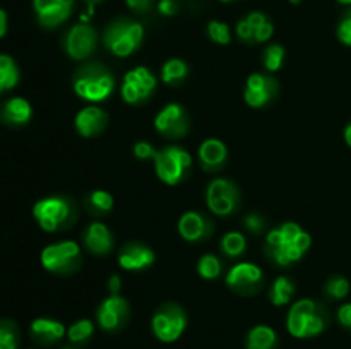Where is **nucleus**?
<instances>
[{"instance_id":"nucleus-37","label":"nucleus","mask_w":351,"mask_h":349,"mask_svg":"<svg viewBox=\"0 0 351 349\" xmlns=\"http://www.w3.org/2000/svg\"><path fill=\"white\" fill-rule=\"evenodd\" d=\"M338 38L341 43L351 47V10L345 14V17L341 19L338 26Z\"/></svg>"},{"instance_id":"nucleus-23","label":"nucleus","mask_w":351,"mask_h":349,"mask_svg":"<svg viewBox=\"0 0 351 349\" xmlns=\"http://www.w3.org/2000/svg\"><path fill=\"white\" fill-rule=\"evenodd\" d=\"M228 151L226 146L218 139H208L201 144L199 147V159H201L202 166L208 171H215L225 164Z\"/></svg>"},{"instance_id":"nucleus-13","label":"nucleus","mask_w":351,"mask_h":349,"mask_svg":"<svg viewBox=\"0 0 351 349\" xmlns=\"http://www.w3.org/2000/svg\"><path fill=\"white\" fill-rule=\"evenodd\" d=\"M96 48V31L89 24H75L65 36V50L75 60L88 58Z\"/></svg>"},{"instance_id":"nucleus-15","label":"nucleus","mask_w":351,"mask_h":349,"mask_svg":"<svg viewBox=\"0 0 351 349\" xmlns=\"http://www.w3.org/2000/svg\"><path fill=\"white\" fill-rule=\"evenodd\" d=\"M263 281V270L250 262L237 263L226 276V284L239 293L252 294Z\"/></svg>"},{"instance_id":"nucleus-32","label":"nucleus","mask_w":351,"mask_h":349,"mask_svg":"<svg viewBox=\"0 0 351 349\" xmlns=\"http://www.w3.org/2000/svg\"><path fill=\"white\" fill-rule=\"evenodd\" d=\"M197 270L199 276L204 277V279H215L221 272V262L218 260V257L208 253V255L201 257L197 263Z\"/></svg>"},{"instance_id":"nucleus-10","label":"nucleus","mask_w":351,"mask_h":349,"mask_svg":"<svg viewBox=\"0 0 351 349\" xmlns=\"http://www.w3.org/2000/svg\"><path fill=\"white\" fill-rule=\"evenodd\" d=\"M206 201H208L209 209L216 216H228L239 205V190H237V187L230 180L216 178L208 187Z\"/></svg>"},{"instance_id":"nucleus-33","label":"nucleus","mask_w":351,"mask_h":349,"mask_svg":"<svg viewBox=\"0 0 351 349\" xmlns=\"http://www.w3.org/2000/svg\"><path fill=\"white\" fill-rule=\"evenodd\" d=\"M93 332H95L93 322L88 320V318H82V320H77L75 324L71 325V328L67 331V335L72 342H84L91 337Z\"/></svg>"},{"instance_id":"nucleus-1","label":"nucleus","mask_w":351,"mask_h":349,"mask_svg":"<svg viewBox=\"0 0 351 349\" xmlns=\"http://www.w3.org/2000/svg\"><path fill=\"white\" fill-rule=\"evenodd\" d=\"M311 246V235L295 222H285L280 228L269 231L266 238V250L278 266H290L304 257Z\"/></svg>"},{"instance_id":"nucleus-2","label":"nucleus","mask_w":351,"mask_h":349,"mask_svg":"<svg viewBox=\"0 0 351 349\" xmlns=\"http://www.w3.org/2000/svg\"><path fill=\"white\" fill-rule=\"evenodd\" d=\"M115 88L112 72L101 64H89L74 75V91L86 101L98 103L108 98Z\"/></svg>"},{"instance_id":"nucleus-12","label":"nucleus","mask_w":351,"mask_h":349,"mask_svg":"<svg viewBox=\"0 0 351 349\" xmlns=\"http://www.w3.org/2000/svg\"><path fill=\"white\" fill-rule=\"evenodd\" d=\"M127 317H129V303L119 294H112L110 298H106L96 311L99 327L108 332L119 331L120 327H123Z\"/></svg>"},{"instance_id":"nucleus-43","label":"nucleus","mask_w":351,"mask_h":349,"mask_svg":"<svg viewBox=\"0 0 351 349\" xmlns=\"http://www.w3.org/2000/svg\"><path fill=\"white\" fill-rule=\"evenodd\" d=\"M120 287H122V279H120L117 274H113V276L108 279V289L112 291V294H119Z\"/></svg>"},{"instance_id":"nucleus-25","label":"nucleus","mask_w":351,"mask_h":349,"mask_svg":"<svg viewBox=\"0 0 351 349\" xmlns=\"http://www.w3.org/2000/svg\"><path fill=\"white\" fill-rule=\"evenodd\" d=\"M276 342V332L267 325H257L247 335V349H274Z\"/></svg>"},{"instance_id":"nucleus-24","label":"nucleus","mask_w":351,"mask_h":349,"mask_svg":"<svg viewBox=\"0 0 351 349\" xmlns=\"http://www.w3.org/2000/svg\"><path fill=\"white\" fill-rule=\"evenodd\" d=\"M31 105L23 98H12L5 103L2 109V116L5 122L14 125H23L31 118Z\"/></svg>"},{"instance_id":"nucleus-30","label":"nucleus","mask_w":351,"mask_h":349,"mask_svg":"<svg viewBox=\"0 0 351 349\" xmlns=\"http://www.w3.org/2000/svg\"><path fill=\"white\" fill-rule=\"evenodd\" d=\"M19 348V331L16 324L9 320H0V349Z\"/></svg>"},{"instance_id":"nucleus-31","label":"nucleus","mask_w":351,"mask_h":349,"mask_svg":"<svg viewBox=\"0 0 351 349\" xmlns=\"http://www.w3.org/2000/svg\"><path fill=\"white\" fill-rule=\"evenodd\" d=\"M88 205L96 214H106L113 207V197L105 190H96L89 195Z\"/></svg>"},{"instance_id":"nucleus-42","label":"nucleus","mask_w":351,"mask_h":349,"mask_svg":"<svg viewBox=\"0 0 351 349\" xmlns=\"http://www.w3.org/2000/svg\"><path fill=\"white\" fill-rule=\"evenodd\" d=\"M151 2L153 0H127V5L136 12H146L151 9Z\"/></svg>"},{"instance_id":"nucleus-34","label":"nucleus","mask_w":351,"mask_h":349,"mask_svg":"<svg viewBox=\"0 0 351 349\" xmlns=\"http://www.w3.org/2000/svg\"><path fill=\"white\" fill-rule=\"evenodd\" d=\"M283 58H285V48L281 44H271L267 47V50L264 51V65L269 72H276L278 68L281 67L283 64Z\"/></svg>"},{"instance_id":"nucleus-19","label":"nucleus","mask_w":351,"mask_h":349,"mask_svg":"<svg viewBox=\"0 0 351 349\" xmlns=\"http://www.w3.org/2000/svg\"><path fill=\"white\" fill-rule=\"evenodd\" d=\"M108 116L98 106H86L81 112L75 115V130L81 133L82 137H93L98 135L103 129H105Z\"/></svg>"},{"instance_id":"nucleus-39","label":"nucleus","mask_w":351,"mask_h":349,"mask_svg":"<svg viewBox=\"0 0 351 349\" xmlns=\"http://www.w3.org/2000/svg\"><path fill=\"white\" fill-rule=\"evenodd\" d=\"M243 224L247 226V229H250L252 233H261L264 229V221L261 216L257 214H249L243 219Z\"/></svg>"},{"instance_id":"nucleus-46","label":"nucleus","mask_w":351,"mask_h":349,"mask_svg":"<svg viewBox=\"0 0 351 349\" xmlns=\"http://www.w3.org/2000/svg\"><path fill=\"white\" fill-rule=\"evenodd\" d=\"M339 3H343V5H351V0H338Z\"/></svg>"},{"instance_id":"nucleus-5","label":"nucleus","mask_w":351,"mask_h":349,"mask_svg":"<svg viewBox=\"0 0 351 349\" xmlns=\"http://www.w3.org/2000/svg\"><path fill=\"white\" fill-rule=\"evenodd\" d=\"M192 166L191 154L177 146H168L165 149L156 151L154 156V168L161 181L168 185H177L184 180L187 171Z\"/></svg>"},{"instance_id":"nucleus-21","label":"nucleus","mask_w":351,"mask_h":349,"mask_svg":"<svg viewBox=\"0 0 351 349\" xmlns=\"http://www.w3.org/2000/svg\"><path fill=\"white\" fill-rule=\"evenodd\" d=\"M178 233L187 242H199L211 233V222L199 212H185L178 221Z\"/></svg>"},{"instance_id":"nucleus-41","label":"nucleus","mask_w":351,"mask_h":349,"mask_svg":"<svg viewBox=\"0 0 351 349\" xmlns=\"http://www.w3.org/2000/svg\"><path fill=\"white\" fill-rule=\"evenodd\" d=\"M338 320L341 322V325H345L346 328H351V303L343 305L338 310Z\"/></svg>"},{"instance_id":"nucleus-35","label":"nucleus","mask_w":351,"mask_h":349,"mask_svg":"<svg viewBox=\"0 0 351 349\" xmlns=\"http://www.w3.org/2000/svg\"><path fill=\"white\" fill-rule=\"evenodd\" d=\"M208 34L215 43L228 44L230 43V27L219 21H211L208 26Z\"/></svg>"},{"instance_id":"nucleus-18","label":"nucleus","mask_w":351,"mask_h":349,"mask_svg":"<svg viewBox=\"0 0 351 349\" xmlns=\"http://www.w3.org/2000/svg\"><path fill=\"white\" fill-rule=\"evenodd\" d=\"M154 262V253L143 243H127L119 255V263L127 270H141Z\"/></svg>"},{"instance_id":"nucleus-28","label":"nucleus","mask_w":351,"mask_h":349,"mask_svg":"<svg viewBox=\"0 0 351 349\" xmlns=\"http://www.w3.org/2000/svg\"><path fill=\"white\" fill-rule=\"evenodd\" d=\"M189 74V67L184 60L178 58H171L161 68V79L167 84H173V82H180L185 75Z\"/></svg>"},{"instance_id":"nucleus-29","label":"nucleus","mask_w":351,"mask_h":349,"mask_svg":"<svg viewBox=\"0 0 351 349\" xmlns=\"http://www.w3.org/2000/svg\"><path fill=\"white\" fill-rule=\"evenodd\" d=\"M221 250L228 257H239L245 252V236L242 233H226L221 240Z\"/></svg>"},{"instance_id":"nucleus-50","label":"nucleus","mask_w":351,"mask_h":349,"mask_svg":"<svg viewBox=\"0 0 351 349\" xmlns=\"http://www.w3.org/2000/svg\"><path fill=\"white\" fill-rule=\"evenodd\" d=\"M64 349H74V348H64Z\"/></svg>"},{"instance_id":"nucleus-17","label":"nucleus","mask_w":351,"mask_h":349,"mask_svg":"<svg viewBox=\"0 0 351 349\" xmlns=\"http://www.w3.org/2000/svg\"><path fill=\"white\" fill-rule=\"evenodd\" d=\"M276 91L278 84L274 79L264 74H252L247 79L245 94L243 96H245L247 105L252 106V108H261L273 99Z\"/></svg>"},{"instance_id":"nucleus-49","label":"nucleus","mask_w":351,"mask_h":349,"mask_svg":"<svg viewBox=\"0 0 351 349\" xmlns=\"http://www.w3.org/2000/svg\"><path fill=\"white\" fill-rule=\"evenodd\" d=\"M89 2H96V0H89Z\"/></svg>"},{"instance_id":"nucleus-38","label":"nucleus","mask_w":351,"mask_h":349,"mask_svg":"<svg viewBox=\"0 0 351 349\" xmlns=\"http://www.w3.org/2000/svg\"><path fill=\"white\" fill-rule=\"evenodd\" d=\"M134 154H136V157H139V159H149V157L156 156V151H154V147L151 146L149 142H144V140H141V142H137L136 146H134Z\"/></svg>"},{"instance_id":"nucleus-47","label":"nucleus","mask_w":351,"mask_h":349,"mask_svg":"<svg viewBox=\"0 0 351 349\" xmlns=\"http://www.w3.org/2000/svg\"><path fill=\"white\" fill-rule=\"evenodd\" d=\"M291 3H300V0H290Z\"/></svg>"},{"instance_id":"nucleus-20","label":"nucleus","mask_w":351,"mask_h":349,"mask_svg":"<svg viewBox=\"0 0 351 349\" xmlns=\"http://www.w3.org/2000/svg\"><path fill=\"white\" fill-rule=\"evenodd\" d=\"M82 242L86 248L96 255H106L113 246L112 233L103 222H91L82 233Z\"/></svg>"},{"instance_id":"nucleus-16","label":"nucleus","mask_w":351,"mask_h":349,"mask_svg":"<svg viewBox=\"0 0 351 349\" xmlns=\"http://www.w3.org/2000/svg\"><path fill=\"white\" fill-rule=\"evenodd\" d=\"M33 5L41 26L55 27L71 16L74 0H33Z\"/></svg>"},{"instance_id":"nucleus-6","label":"nucleus","mask_w":351,"mask_h":349,"mask_svg":"<svg viewBox=\"0 0 351 349\" xmlns=\"http://www.w3.org/2000/svg\"><path fill=\"white\" fill-rule=\"evenodd\" d=\"M34 219L45 231H58L71 224L74 219V209L69 201L62 197H47L36 202L33 207Z\"/></svg>"},{"instance_id":"nucleus-45","label":"nucleus","mask_w":351,"mask_h":349,"mask_svg":"<svg viewBox=\"0 0 351 349\" xmlns=\"http://www.w3.org/2000/svg\"><path fill=\"white\" fill-rule=\"evenodd\" d=\"M345 140H346V144L351 147V123H348L345 129Z\"/></svg>"},{"instance_id":"nucleus-27","label":"nucleus","mask_w":351,"mask_h":349,"mask_svg":"<svg viewBox=\"0 0 351 349\" xmlns=\"http://www.w3.org/2000/svg\"><path fill=\"white\" fill-rule=\"evenodd\" d=\"M293 294H295L293 283H291L288 277L281 276L274 281L273 287H271L269 298L271 301H273V305H276V307H283V305H287L288 301L291 300Z\"/></svg>"},{"instance_id":"nucleus-40","label":"nucleus","mask_w":351,"mask_h":349,"mask_svg":"<svg viewBox=\"0 0 351 349\" xmlns=\"http://www.w3.org/2000/svg\"><path fill=\"white\" fill-rule=\"evenodd\" d=\"M158 10H160L163 16H173L178 10V3L175 2V0H161V2L158 3Z\"/></svg>"},{"instance_id":"nucleus-44","label":"nucleus","mask_w":351,"mask_h":349,"mask_svg":"<svg viewBox=\"0 0 351 349\" xmlns=\"http://www.w3.org/2000/svg\"><path fill=\"white\" fill-rule=\"evenodd\" d=\"M5 31H7V14L0 9V38L5 34Z\"/></svg>"},{"instance_id":"nucleus-8","label":"nucleus","mask_w":351,"mask_h":349,"mask_svg":"<svg viewBox=\"0 0 351 349\" xmlns=\"http://www.w3.org/2000/svg\"><path fill=\"white\" fill-rule=\"evenodd\" d=\"M81 262V250L75 242H60L41 252V263L50 272H72Z\"/></svg>"},{"instance_id":"nucleus-36","label":"nucleus","mask_w":351,"mask_h":349,"mask_svg":"<svg viewBox=\"0 0 351 349\" xmlns=\"http://www.w3.org/2000/svg\"><path fill=\"white\" fill-rule=\"evenodd\" d=\"M326 291H328L329 296L341 300V298H345L350 293V283L345 277H332L326 284Z\"/></svg>"},{"instance_id":"nucleus-7","label":"nucleus","mask_w":351,"mask_h":349,"mask_svg":"<svg viewBox=\"0 0 351 349\" xmlns=\"http://www.w3.org/2000/svg\"><path fill=\"white\" fill-rule=\"evenodd\" d=\"M185 325H187V317L185 311L177 305H163L158 308L154 313L151 327H153L154 335L160 339L161 342H173L184 334Z\"/></svg>"},{"instance_id":"nucleus-22","label":"nucleus","mask_w":351,"mask_h":349,"mask_svg":"<svg viewBox=\"0 0 351 349\" xmlns=\"http://www.w3.org/2000/svg\"><path fill=\"white\" fill-rule=\"evenodd\" d=\"M31 335L40 344L50 346L64 337L65 327L64 324H60L57 320H51V318H36L31 324Z\"/></svg>"},{"instance_id":"nucleus-4","label":"nucleus","mask_w":351,"mask_h":349,"mask_svg":"<svg viewBox=\"0 0 351 349\" xmlns=\"http://www.w3.org/2000/svg\"><path fill=\"white\" fill-rule=\"evenodd\" d=\"M144 38V27L130 19H117L110 24L103 34V43L117 57H129L141 44Z\"/></svg>"},{"instance_id":"nucleus-48","label":"nucleus","mask_w":351,"mask_h":349,"mask_svg":"<svg viewBox=\"0 0 351 349\" xmlns=\"http://www.w3.org/2000/svg\"><path fill=\"white\" fill-rule=\"evenodd\" d=\"M221 2H232V0H221Z\"/></svg>"},{"instance_id":"nucleus-14","label":"nucleus","mask_w":351,"mask_h":349,"mask_svg":"<svg viewBox=\"0 0 351 349\" xmlns=\"http://www.w3.org/2000/svg\"><path fill=\"white\" fill-rule=\"evenodd\" d=\"M273 24L263 12H252L237 24V34L247 43H263L273 36Z\"/></svg>"},{"instance_id":"nucleus-11","label":"nucleus","mask_w":351,"mask_h":349,"mask_svg":"<svg viewBox=\"0 0 351 349\" xmlns=\"http://www.w3.org/2000/svg\"><path fill=\"white\" fill-rule=\"evenodd\" d=\"M154 127L165 137H184L189 130V116L185 109L177 103L165 106L154 118Z\"/></svg>"},{"instance_id":"nucleus-26","label":"nucleus","mask_w":351,"mask_h":349,"mask_svg":"<svg viewBox=\"0 0 351 349\" xmlns=\"http://www.w3.org/2000/svg\"><path fill=\"white\" fill-rule=\"evenodd\" d=\"M19 81L16 62L9 55H0V92L12 89Z\"/></svg>"},{"instance_id":"nucleus-3","label":"nucleus","mask_w":351,"mask_h":349,"mask_svg":"<svg viewBox=\"0 0 351 349\" xmlns=\"http://www.w3.org/2000/svg\"><path fill=\"white\" fill-rule=\"evenodd\" d=\"M287 325L288 332L293 337H314L326 328V315L315 301L300 300L291 307L287 318Z\"/></svg>"},{"instance_id":"nucleus-9","label":"nucleus","mask_w":351,"mask_h":349,"mask_svg":"<svg viewBox=\"0 0 351 349\" xmlns=\"http://www.w3.org/2000/svg\"><path fill=\"white\" fill-rule=\"evenodd\" d=\"M156 89V79L146 67H136L123 77L122 98L129 105H141L151 98Z\"/></svg>"}]
</instances>
